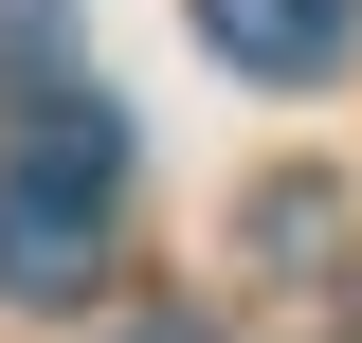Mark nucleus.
I'll return each mask as SVG.
<instances>
[{"instance_id": "1", "label": "nucleus", "mask_w": 362, "mask_h": 343, "mask_svg": "<svg viewBox=\"0 0 362 343\" xmlns=\"http://www.w3.org/2000/svg\"><path fill=\"white\" fill-rule=\"evenodd\" d=\"M199 54L254 73V90H326L362 54V0H199Z\"/></svg>"}, {"instance_id": "2", "label": "nucleus", "mask_w": 362, "mask_h": 343, "mask_svg": "<svg viewBox=\"0 0 362 343\" xmlns=\"http://www.w3.org/2000/svg\"><path fill=\"white\" fill-rule=\"evenodd\" d=\"M90 271H109V199H54L0 163V307H73Z\"/></svg>"}, {"instance_id": "3", "label": "nucleus", "mask_w": 362, "mask_h": 343, "mask_svg": "<svg viewBox=\"0 0 362 343\" xmlns=\"http://www.w3.org/2000/svg\"><path fill=\"white\" fill-rule=\"evenodd\" d=\"M18 181H54V199H127V109H109V90H37V109H18Z\"/></svg>"}, {"instance_id": "4", "label": "nucleus", "mask_w": 362, "mask_h": 343, "mask_svg": "<svg viewBox=\"0 0 362 343\" xmlns=\"http://www.w3.org/2000/svg\"><path fill=\"white\" fill-rule=\"evenodd\" d=\"M0 90H73V0H0Z\"/></svg>"}, {"instance_id": "5", "label": "nucleus", "mask_w": 362, "mask_h": 343, "mask_svg": "<svg viewBox=\"0 0 362 343\" xmlns=\"http://www.w3.org/2000/svg\"><path fill=\"white\" fill-rule=\"evenodd\" d=\"M127 343H199V325H127Z\"/></svg>"}]
</instances>
